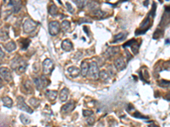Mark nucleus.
<instances>
[{"mask_svg":"<svg viewBox=\"0 0 170 127\" xmlns=\"http://www.w3.org/2000/svg\"><path fill=\"white\" fill-rule=\"evenodd\" d=\"M9 5L13 8L14 13H18L22 8V0H9Z\"/></svg>","mask_w":170,"mask_h":127,"instance_id":"9b49d317","label":"nucleus"},{"mask_svg":"<svg viewBox=\"0 0 170 127\" xmlns=\"http://www.w3.org/2000/svg\"><path fill=\"white\" fill-rule=\"evenodd\" d=\"M75 102L74 101H71V102H68L67 103H66L65 105H63L62 107H61V109H60V111H61V113L62 114H69V113H71L72 111L74 110V108H75Z\"/></svg>","mask_w":170,"mask_h":127,"instance_id":"9d476101","label":"nucleus"},{"mask_svg":"<svg viewBox=\"0 0 170 127\" xmlns=\"http://www.w3.org/2000/svg\"><path fill=\"white\" fill-rule=\"evenodd\" d=\"M2 102H3V105L7 108H11L13 105V100L9 97H3L2 98Z\"/></svg>","mask_w":170,"mask_h":127,"instance_id":"5701e85b","label":"nucleus"},{"mask_svg":"<svg viewBox=\"0 0 170 127\" xmlns=\"http://www.w3.org/2000/svg\"><path fill=\"white\" fill-rule=\"evenodd\" d=\"M17 107H18V108H20L21 110H22L24 112L29 113V114H32L33 113V109L26 103L23 97H22V96L17 97Z\"/></svg>","mask_w":170,"mask_h":127,"instance_id":"39448f33","label":"nucleus"},{"mask_svg":"<svg viewBox=\"0 0 170 127\" xmlns=\"http://www.w3.org/2000/svg\"><path fill=\"white\" fill-rule=\"evenodd\" d=\"M78 9H83L86 4V0H73Z\"/></svg>","mask_w":170,"mask_h":127,"instance_id":"c85d7f7f","label":"nucleus"},{"mask_svg":"<svg viewBox=\"0 0 170 127\" xmlns=\"http://www.w3.org/2000/svg\"><path fill=\"white\" fill-rule=\"evenodd\" d=\"M106 1H110V0H106Z\"/></svg>","mask_w":170,"mask_h":127,"instance_id":"79ce46f5","label":"nucleus"},{"mask_svg":"<svg viewBox=\"0 0 170 127\" xmlns=\"http://www.w3.org/2000/svg\"><path fill=\"white\" fill-rule=\"evenodd\" d=\"M9 38V33L3 30H0V40L5 41Z\"/></svg>","mask_w":170,"mask_h":127,"instance_id":"c756f323","label":"nucleus"},{"mask_svg":"<svg viewBox=\"0 0 170 127\" xmlns=\"http://www.w3.org/2000/svg\"><path fill=\"white\" fill-rule=\"evenodd\" d=\"M38 23L36 21H34L32 19H27L26 20L23 24V31H24L25 33H31V32H33L37 27H38Z\"/></svg>","mask_w":170,"mask_h":127,"instance_id":"20e7f679","label":"nucleus"},{"mask_svg":"<svg viewBox=\"0 0 170 127\" xmlns=\"http://www.w3.org/2000/svg\"><path fill=\"white\" fill-rule=\"evenodd\" d=\"M69 95V90L67 88H63L60 92V99L61 102H65L67 100Z\"/></svg>","mask_w":170,"mask_h":127,"instance_id":"aec40b11","label":"nucleus"},{"mask_svg":"<svg viewBox=\"0 0 170 127\" xmlns=\"http://www.w3.org/2000/svg\"><path fill=\"white\" fill-rule=\"evenodd\" d=\"M93 114V112L91 111V110H88V109H85V110H83V115L84 116V117H89V116H90V115H92Z\"/></svg>","mask_w":170,"mask_h":127,"instance_id":"f704fd0d","label":"nucleus"},{"mask_svg":"<svg viewBox=\"0 0 170 127\" xmlns=\"http://www.w3.org/2000/svg\"><path fill=\"white\" fill-rule=\"evenodd\" d=\"M67 72L69 74L70 77L72 78H76L80 75V70L76 67V66H71L67 69Z\"/></svg>","mask_w":170,"mask_h":127,"instance_id":"4468645a","label":"nucleus"},{"mask_svg":"<svg viewBox=\"0 0 170 127\" xmlns=\"http://www.w3.org/2000/svg\"><path fill=\"white\" fill-rule=\"evenodd\" d=\"M60 25L59 24L58 21H51L49 24V32L51 36H56L60 32Z\"/></svg>","mask_w":170,"mask_h":127,"instance_id":"1a4fd4ad","label":"nucleus"},{"mask_svg":"<svg viewBox=\"0 0 170 127\" xmlns=\"http://www.w3.org/2000/svg\"><path fill=\"white\" fill-rule=\"evenodd\" d=\"M86 122H87V124H88L89 126H93V125L95 124V118L94 114H92V115L87 117Z\"/></svg>","mask_w":170,"mask_h":127,"instance_id":"7c9ffc66","label":"nucleus"},{"mask_svg":"<svg viewBox=\"0 0 170 127\" xmlns=\"http://www.w3.org/2000/svg\"><path fill=\"white\" fill-rule=\"evenodd\" d=\"M54 69V63L50 59H46L43 62V71L44 75H49Z\"/></svg>","mask_w":170,"mask_h":127,"instance_id":"6e6552de","label":"nucleus"},{"mask_svg":"<svg viewBox=\"0 0 170 127\" xmlns=\"http://www.w3.org/2000/svg\"><path fill=\"white\" fill-rule=\"evenodd\" d=\"M88 70H89V64L85 61L82 62L81 64V70H80V74L83 77H86L88 75Z\"/></svg>","mask_w":170,"mask_h":127,"instance_id":"dca6fc26","label":"nucleus"},{"mask_svg":"<svg viewBox=\"0 0 170 127\" xmlns=\"http://www.w3.org/2000/svg\"><path fill=\"white\" fill-rule=\"evenodd\" d=\"M127 35H128V34H127L126 32H120V33L117 34V35L114 37V38H113V40L112 41V43H116L121 42V41L124 40V39L126 38Z\"/></svg>","mask_w":170,"mask_h":127,"instance_id":"a211bd4d","label":"nucleus"},{"mask_svg":"<svg viewBox=\"0 0 170 127\" xmlns=\"http://www.w3.org/2000/svg\"><path fill=\"white\" fill-rule=\"evenodd\" d=\"M29 103L33 108H38L39 105H40V101L37 98H32L29 99Z\"/></svg>","mask_w":170,"mask_h":127,"instance_id":"cd10ccee","label":"nucleus"},{"mask_svg":"<svg viewBox=\"0 0 170 127\" xmlns=\"http://www.w3.org/2000/svg\"><path fill=\"white\" fill-rule=\"evenodd\" d=\"M3 79H0V88H2L3 87V80H2Z\"/></svg>","mask_w":170,"mask_h":127,"instance_id":"a19ab883","label":"nucleus"},{"mask_svg":"<svg viewBox=\"0 0 170 127\" xmlns=\"http://www.w3.org/2000/svg\"><path fill=\"white\" fill-rule=\"evenodd\" d=\"M83 22H85V23H91L92 21L88 20V19H83V18H81V20L79 21V24H82Z\"/></svg>","mask_w":170,"mask_h":127,"instance_id":"e433bc0d","label":"nucleus"},{"mask_svg":"<svg viewBox=\"0 0 170 127\" xmlns=\"http://www.w3.org/2000/svg\"><path fill=\"white\" fill-rule=\"evenodd\" d=\"M0 76L3 80H4L7 82H10L13 80V76H12L10 70L6 67L0 68Z\"/></svg>","mask_w":170,"mask_h":127,"instance_id":"0eeeda50","label":"nucleus"},{"mask_svg":"<svg viewBox=\"0 0 170 127\" xmlns=\"http://www.w3.org/2000/svg\"><path fill=\"white\" fill-rule=\"evenodd\" d=\"M159 85H160V86H162V87H168L169 86V81L168 80H160V82H159Z\"/></svg>","mask_w":170,"mask_h":127,"instance_id":"72a5a7b5","label":"nucleus"},{"mask_svg":"<svg viewBox=\"0 0 170 127\" xmlns=\"http://www.w3.org/2000/svg\"><path fill=\"white\" fill-rule=\"evenodd\" d=\"M99 77L103 80V81H108L110 80V76L107 71L105 70H101L99 72Z\"/></svg>","mask_w":170,"mask_h":127,"instance_id":"4be33fe9","label":"nucleus"},{"mask_svg":"<svg viewBox=\"0 0 170 127\" xmlns=\"http://www.w3.org/2000/svg\"><path fill=\"white\" fill-rule=\"evenodd\" d=\"M49 15H52V16H55V15H57V14H58V9H57V7H56V5H55V4H54V3H52V4H51V6L49 7Z\"/></svg>","mask_w":170,"mask_h":127,"instance_id":"a878e982","label":"nucleus"},{"mask_svg":"<svg viewBox=\"0 0 170 127\" xmlns=\"http://www.w3.org/2000/svg\"><path fill=\"white\" fill-rule=\"evenodd\" d=\"M88 7H89V9H90V10H95V9H96L99 8V3H96V2H90L89 3V5H88Z\"/></svg>","mask_w":170,"mask_h":127,"instance_id":"473e14b6","label":"nucleus"},{"mask_svg":"<svg viewBox=\"0 0 170 127\" xmlns=\"http://www.w3.org/2000/svg\"><path fill=\"white\" fill-rule=\"evenodd\" d=\"M114 65H115L116 69H117L118 71H122V70H123L126 68L127 64H126V62H125V60H124L123 58H118V59H117L115 60Z\"/></svg>","mask_w":170,"mask_h":127,"instance_id":"f8f14e48","label":"nucleus"},{"mask_svg":"<svg viewBox=\"0 0 170 127\" xmlns=\"http://www.w3.org/2000/svg\"><path fill=\"white\" fill-rule=\"evenodd\" d=\"M134 117H137V118H142V119H146V117H145V116H142L140 113H138V112H136L134 114Z\"/></svg>","mask_w":170,"mask_h":127,"instance_id":"4c0bfd02","label":"nucleus"},{"mask_svg":"<svg viewBox=\"0 0 170 127\" xmlns=\"http://www.w3.org/2000/svg\"><path fill=\"white\" fill-rule=\"evenodd\" d=\"M61 48H62L63 50L66 51V52H70V51L73 50V45L70 40L67 39V40H65V41L62 42V43H61Z\"/></svg>","mask_w":170,"mask_h":127,"instance_id":"2eb2a0df","label":"nucleus"},{"mask_svg":"<svg viewBox=\"0 0 170 127\" xmlns=\"http://www.w3.org/2000/svg\"><path fill=\"white\" fill-rule=\"evenodd\" d=\"M20 120H21L22 123L24 125H28L31 122V119L29 118V116H27L26 114H22L20 115Z\"/></svg>","mask_w":170,"mask_h":127,"instance_id":"bb28decb","label":"nucleus"},{"mask_svg":"<svg viewBox=\"0 0 170 127\" xmlns=\"http://www.w3.org/2000/svg\"><path fill=\"white\" fill-rule=\"evenodd\" d=\"M3 57H4V53H3V52L2 50V49L0 48V61L3 59Z\"/></svg>","mask_w":170,"mask_h":127,"instance_id":"ea45409f","label":"nucleus"},{"mask_svg":"<svg viewBox=\"0 0 170 127\" xmlns=\"http://www.w3.org/2000/svg\"><path fill=\"white\" fill-rule=\"evenodd\" d=\"M34 84L36 86V88L40 91V90L44 89V87H46L48 86L49 81L44 76H42L40 77H38V78L34 79Z\"/></svg>","mask_w":170,"mask_h":127,"instance_id":"423d86ee","label":"nucleus"},{"mask_svg":"<svg viewBox=\"0 0 170 127\" xmlns=\"http://www.w3.org/2000/svg\"><path fill=\"white\" fill-rule=\"evenodd\" d=\"M4 49H5V50L8 51L9 53L13 52V51L16 49V44H15V42L11 41V42H9V43H8L7 44L4 45Z\"/></svg>","mask_w":170,"mask_h":127,"instance_id":"412c9836","label":"nucleus"},{"mask_svg":"<svg viewBox=\"0 0 170 127\" xmlns=\"http://www.w3.org/2000/svg\"><path fill=\"white\" fill-rule=\"evenodd\" d=\"M27 62L23 59L22 58L20 57H16L15 59H14L11 62V68L13 70H15L17 74L21 75L22 73H24L27 68Z\"/></svg>","mask_w":170,"mask_h":127,"instance_id":"f257e3e1","label":"nucleus"},{"mask_svg":"<svg viewBox=\"0 0 170 127\" xmlns=\"http://www.w3.org/2000/svg\"><path fill=\"white\" fill-rule=\"evenodd\" d=\"M24 86V90L26 91V93H32L33 92V89H32V84L31 82V80H26L23 84Z\"/></svg>","mask_w":170,"mask_h":127,"instance_id":"6ab92c4d","label":"nucleus"},{"mask_svg":"<svg viewBox=\"0 0 170 127\" xmlns=\"http://www.w3.org/2000/svg\"><path fill=\"white\" fill-rule=\"evenodd\" d=\"M105 15L106 14L105 12H103L102 10H100L99 9H96L93 10V12H92V15L96 16L97 18H103Z\"/></svg>","mask_w":170,"mask_h":127,"instance_id":"393cba45","label":"nucleus"},{"mask_svg":"<svg viewBox=\"0 0 170 127\" xmlns=\"http://www.w3.org/2000/svg\"><path fill=\"white\" fill-rule=\"evenodd\" d=\"M45 95H46L47 98L49 99V101H54L57 98L58 92L54 91V90H48V91H46Z\"/></svg>","mask_w":170,"mask_h":127,"instance_id":"f3484780","label":"nucleus"},{"mask_svg":"<svg viewBox=\"0 0 170 127\" xmlns=\"http://www.w3.org/2000/svg\"><path fill=\"white\" fill-rule=\"evenodd\" d=\"M131 45H132V47H131L132 51L134 52V54H137V53H138V51H139L140 45L136 43V41H135V40H134V42Z\"/></svg>","mask_w":170,"mask_h":127,"instance_id":"2f4dec72","label":"nucleus"},{"mask_svg":"<svg viewBox=\"0 0 170 127\" xmlns=\"http://www.w3.org/2000/svg\"><path fill=\"white\" fill-rule=\"evenodd\" d=\"M119 52H120L119 47H115V46H113V47H109V48L107 49V50L105 51V55L107 58H111V57H113V56L117 55L118 53H119Z\"/></svg>","mask_w":170,"mask_h":127,"instance_id":"ddd939ff","label":"nucleus"},{"mask_svg":"<svg viewBox=\"0 0 170 127\" xmlns=\"http://www.w3.org/2000/svg\"><path fill=\"white\" fill-rule=\"evenodd\" d=\"M99 66H98L96 62H91L89 64V70H88V75L90 79L93 80H97L99 78Z\"/></svg>","mask_w":170,"mask_h":127,"instance_id":"7ed1b4c3","label":"nucleus"},{"mask_svg":"<svg viewBox=\"0 0 170 127\" xmlns=\"http://www.w3.org/2000/svg\"><path fill=\"white\" fill-rule=\"evenodd\" d=\"M156 10V3H153V7H152V9H151V12L149 14V15L146 17V19L141 23V25H140V30H138L137 31V32H136V35H139V34H142V33H144L145 31H146L150 27H151V17H153L154 16V15H155V11Z\"/></svg>","mask_w":170,"mask_h":127,"instance_id":"f03ea898","label":"nucleus"},{"mask_svg":"<svg viewBox=\"0 0 170 127\" xmlns=\"http://www.w3.org/2000/svg\"><path fill=\"white\" fill-rule=\"evenodd\" d=\"M33 70H34V71H35V72H38V71L39 70L38 64H37V63H35V64H34V65H33Z\"/></svg>","mask_w":170,"mask_h":127,"instance_id":"58836bf2","label":"nucleus"},{"mask_svg":"<svg viewBox=\"0 0 170 127\" xmlns=\"http://www.w3.org/2000/svg\"><path fill=\"white\" fill-rule=\"evenodd\" d=\"M70 27H71V23L68 21H63L62 23H61V25H60V29L64 32H67L70 29Z\"/></svg>","mask_w":170,"mask_h":127,"instance_id":"b1692460","label":"nucleus"},{"mask_svg":"<svg viewBox=\"0 0 170 127\" xmlns=\"http://www.w3.org/2000/svg\"><path fill=\"white\" fill-rule=\"evenodd\" d=\"M66 5H67V9H68V11H69L70 13H73V12H74L73 8L72 7V5H71L69 3H66Z\"/></svg>","mask_w":170,"mask_h":127,"instance_id":"c9c22d12","label":"nucleus"}]
</instances>
